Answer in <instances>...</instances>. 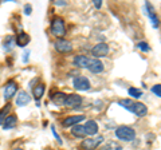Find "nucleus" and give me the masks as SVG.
Here are the masks:
<instances>
[{
  "mask_svg": "<svg viewBox=\"0 0 161 150\" xmlns=\"http://www.w3.org/2000/svg\"><path fill=\"white\" fill-rule=\"evenodd\" d=\"M115 136L124 142H132L136 138V130L130 126H118L115 130Z\"/></svg>",
  "mask_w": 161,
  "mask_h": 150,
  "instance_id": "f257e3e1",
  "label": "nucleus"
},
{
  "mask_svg": "<svg viewBox=\"0 0 161 150\" xmlns=\"http://www.w3.org/2000/svg\"><path fill=\"white\" fill-rule=\"evenodd\" d=\"M109 54V46L106 43H98L92 48V55L94 56V59L98 58H103Z\"/></svg>",
  "mask_w": 161,
  "mask_h": 150,
  "instance_id": "39448f33",
  "label": "nucleus"
},
{
  "mask_svg": "<svg viewBox=\"0 0 161 150\" xmlns=\"http://www.w3.org/2000/svg\"><path fill=\"white\" fill-rule=\"evenodd\" d=\"M152 93L154 95H157L158 98H161V84H154L152 87Z\"/></svg>",
  "mask_w": 161,
  "mask_h": 150,
  "instance_id": "bb28decb",
  "label": "nucleus"
},
{
  "mask_svg": "<svg viewBox=\"0 0 161 150\" xmlns=\"http://www.w3.org/2000/svg\"><path fill=\"white\" fill-rule=\"evenodd\" d=\"M55 4H57V6H66V2H55Z\"/></svg>",
  "mask_w": 161,
  "mask_h": 150,
  "instance_id": "2f4dec72",
  "label": "nucleus"
},
{
  "mask_svg": "<svg viewBox=\"0 0 161 150\" xmlns=\"http://www.w3.org/2000/svg\"><path fill=\"white\" fill-rule=\"evenodd\" d=\"M85 119V115H71L63 119L62 125L64 127H70V126H75V125H79Z\"/></svg>",
  "mask_w": 161,
  "mask_h": 150,
  "instance_id": "9b49d317",
  "label": "nucleus"
},
{
  "mask_svg": "<svg viewBox=\"0 0 161 150\" xmlns=\"http://www.w3.org/2000/svg\"><path fill=\"white\" fill-rule=\"evenodd\" d=\"M31 6H30V4H27V6H24V13H26V15H30V13H31Z\"/></svg>",
  "mask_w": 161,
  "mask_h": 150,
  "instance_id": "cd10ccee",
  "label": "nucleus"
},
{
  "mask_svg": "<svg viewBox=\"0 0 161 150\" xmlns=\"http://www.w3.org/2000/svg\"><path fill=\"white\" fill-rule=\"evenodd\" d=\"M9 110H11V104H7L6 107H3L2 110H0V126L3 125L4 119L7 118V114L9 113Z\"/></svg>",
  "mask_w": 161,
  "mask_h": 150,
  "instance_id": "5701e85b",
  "label": "nucleus"
},
{
  "mask_svg": "<svg viewBox=\"0 0 161 150\" xmlns=\"http://www.w3.org/2000/svg\"><path fill=\"white\" fill-rule=\"evenodd\" d=\"M44 84H38V86H35L34 90H32V93H34V98L36 99V101H39L40 98L43 97V94H44Z\"/></svg>",
  "mask_w": 161,
  "mask_h": 150,
  "instance_id": "412c9836",
  "label": "nucleus"
},
{
  "mask_svg": "<svg viewBox=\"0 0 161 150\" xmlns=\"http://www.w3.org/2000/svg\"><path fill=\"white\" fill-rule=\"evenodd\" d=\"M133 101L132 99H124V101H119L118 104L119 106H122L124 109H126V110H132V106H133Z\"/></svg>",
  "mask_w": 161,
  "mask_h": 150,
  "instance_id": "393cba45",
  "label": "nucleus"
},
{
  "mask_svg": "<svg viewBox=\"0 0 161 150\" xmlns=\"http://www.w3.org/2000/svg\"><path fill=\"white\" fill-rule=\"evenodd\" d=\"M71 134L77 138H83L85 136H86V131H85V127L82 126V125H75V126H73Z\"/></svg>",
  "mask_w": 161,
  "mask_h": 150,
  "instance_id": "6ab92c4d",
  "label": "nucleus"
},
{
  "mask_svg": "<svg viewBox=\"0 0 161 150\" xmlns=\"http://www.w3.org/2000/svg\"><path fill=\"white\" fill-rule=\"evenodd\" d=\"M145 7H147V13H148V16L150 18V20H152L153 27L154 28H158L160 27V20H158L157 15H156V12H154L153 6L150 3H145Z\"/></svg>",
  "mask_w": 161,
  "mask_h": 150,
  "instance_id": "9d476101",
  "label": "nucleus"
},
{
  "mask_svg": "<svg viewBox=\"0 0 161 150\" xmlns=\"http://www.w3.org/2000/svg\"><path fill=\"white\" fill-rule=\"evenodd\" d=\"M18 123V118L15 115H8L6 119H4V122L2 126L4 127V130H9V129H14L15 126H16Z\"/></svg>",
  "mask_w": 161,
  "mask_h": 150,
  "instance_id": "f3484780",
  "label": "nucleus"
},
{
  "mask_svg": "<svg viewBox=\"0 0 161 150\" xmlns=\"http://www.w3.org/2000/svg\"><path fill=\"white\" fill-rule=\"evenodd\" d=\"M66 98H67L66 94L59 91V93H55L51 97V101L57 104V106H62V104H64V102H66Z\"/></svg>",
  "mask_w": 161,
  "mask_h": 150,
  "instance_id": "a211bd4d",
  "label": "nucleus"
},
{
  "mask_svg": "<svg viewBox=\"0 0 161 150\" xmlns=\"http://www.w3.org/2000/svg\"><path fill=\"white\" fill-rule=\"evenodd\" d=\"M89 61H90V58L85 56V55H77L74 58V66L78 68H87Z\"/></svg>",
  "mask_w": 161,
  "mask_h": 150,
  "instance_id": "2eb2a0df",
  "label": "nucleus"
},
{
  "mask_svg": "<svg viewBox=\"0 0 161 150\" xmlns=\"http://www.w3.org/2000/svg\"><path fill=\"white\" fill-rule=\"evenodd\" d=\"M102 142H103L102 136H99L97 138H86V139L82 141V143H80V147H82L83 150H94V149H97Z\"/></svg>",
  "mask_w": 161,
  "mask_h": 150,
  "instance_id": "20e7f679",
  "label": "nucleus"
},
{
  "mask_svg": "<svg viewBox=\"0 0 161 150\" xmlns=\"http://www.w3.org/2000/svg\"><path fill=\"white\" fill-rule=\"evenodd\" d=\"M99 150H122V146L118 143V142H114V141H110L108 143L102 145L99 147Z\"/></svg>",
  "mask_w": 161,
  "mask_h": 150,
  "instance_id": "aec40b11",
  "label": "nucleus"
},
{
  "mask_svg": "<svg viewBox=\"0 0 161 150\" xmlns=\"http://www.w3.org/2000/svg\"><path fill=\"white\" fill-rule=\"evenodd\" d=\"M137 47L141 50V51H144V52L150 51V47H149V44H148L147 42H140V43L137 44Z\"/></svg>",
  "mask_w": 161,
  "mask_h": 150,
  "instance_id": "a878e982",
  "label": "nucleus"
},
{
  "mask_svg": "<svg viewBox=\"0 0 161 150\" xmlns=\"http://www.w3.org/2000/svg\"><path fill=\"white\" fill-rule=\"evenodd\" d=\"M83 127H85V131H86V136L93 137V136H95V134L98 133V125H97V122H95L94 119L87 121L86 123H85Z\"/></svg>",
  "mask_w": 161,
  "mask_h": 150,
  "instance_id": "ddd939ff",
  "label": "nucleus"
},
{
  "mask_svg": "<svg viewBox=\"0 0 161 150\" xmlns=\"http://www.w3.org/2000/svg\"><path fill=\"white\" fill-rule=\"evenodd\" d=\"M128 93H129V95L133 97V98H141V95H142V91L138 88H136V87H130L128 90Z\"/></svg>",
  "mask_w": 161,
  "mask_h": 150,
  "instance_id": "b1692460",
  "label": "nucleus"
},
{
  "mask_svg": "<svg viewBox=\"0 0 161 150\" xmlns=\"http://www.w3.org/2000/svg\"><path fill=\"white\" fill-rule=\"evenodd\" d=\"M130 111H133L137 117H144V115H147L148 114V107L145 106L144 103H141V102H136V103H133Z\"/></svg>",
  "mask_w": 161,
  "mask_h": 150,
  "instance_id": "f8f14e48",
  "label": "nucleus"
},
{
  "mask_svg": "<svg viewBox=\"0 0 161 150\" xmlns=\"http://www.w3.org/2000/svg\"><path fill=\"white\" fill-rule=\"evenodd\" d=\"M4 50H6L7 52L12 51V48L15 47V39L12 36H7L6 39H4V44H3Z\"/></svg>",
  "mask_w": 161,
  "mask_h": 150,
  "instance_id": "4be33fe9",
  "label": "nucleus"
},
{
  "mask_svg": "<svg viewBox=\"0 0 161 150\" xmlns=\"http://www.w3.org/2000/svg\"><path fill=\"white\" fill-rule=\"evenodd\" d=\"M18 91V84L15 81H8L7 84H6V87H4V99L6 101H9L15 94H16Z\"/></svg>",
  "mask_w": 161,
  "mask_h": 150,
  "instance_id": "0eeeda50",
  "label": "nucleus"
},
{
  "mask_svg": "<svg viewBox=\"0 0 161 150\" xmlns=\"http://www.w3.org/2000/svg\"><path fill=\"white\" fill-rule=\"evenodd\" d=\"M64 104H66L67 107H70V109L77 110L80 104H82V97L77 95V94H70V95H67Z\"/></svg>",
  "mask_w": 161,
  "mask_h": 150,
  "instance_id": "423d86ee",
  "label": "nucleus"
},
{
  "mask_svg": "<svg viewBox=\"0 0 161 150\" xmlns=\"http://www.w3.org/2000/svg\"><path fill=\"white\" fill-rule=\"evenodd\" d=\"M51 32L53 35L58 38H62L66 35V27H64V23H63V19L62 18H54L53 22H51Z\"/></svg>",
  "mask_w": 161,
  "mask_h": 150,
  "instance_id": "f03ea898",
  "label": "nucleus"
},
{
  "mask_svg": "<svg viewBox=\"0 0 161 150\" xmlns=\"http://www.w3.org/2000/svg\"><path fill=\"white\" fill-rule=\"evenodd\" d=\"M28 42H30V36H28V34L23 32V31H22V32H19V34L16 35V39H15V43H16L19 47H24V46H27Z\"/></svg>",
  "mask_w": 161,
  "mask_h": 150,
  "instance_id": "dca6fc26",
  "label": "nucleus"
},
{
  "mask_svg": "<svg viewBox=\"0 0 161 150\" xmlns=\"http://www.w3.org/2000/svg\"><path fill=\"white\" fill-rule=\"evenodd\" d=\"M51 129H53V134H54V136H55V138H57V139H58V142H59V143H62V141H60V137L58 136V133H57V130H55V127L53 126Z\"/></svg>",
  "mask_w": 161,
  "mask_h": 150,
  "instance_id": "c85d7f7f",
  "label": "nucleus"
},
{
  "mask_svg": "<svg viewBox=\"0 0 161 150\" xmlns=\"http://www.w3.org/2000/svg\"><path fill=\"white\" fill-rule=\"evenodd\" d=\"M94 6L97 8H101L102 7V2H101V0H94Z\"/></svg>",
  "mask_w": 161,
  "mask_h": 150,
  "instance_id": "c756f323",
  "label": "nucleus"
},
{
  "mask_svg": "<svg viewBox=\"0 0 161 150\" xmlns=\"http://www.w3.org/2000/svg\"><path fill=\"white\" fill-rule=\"evenodd\" d=\"M31 102V97H30V94L27 91H20L16 97V104L18 106H26Z\"/></svg>",
  "mask_w": 161,
  "mask_h": 150,
  "instance_id": "4468645a",
  "label": "nucleus"
},
{
  "mask_svg": "<svg viewBox=\"0 0 161 150\" xmlns=\"http://www.w3.org/2000/svg\"><path fill=\"white\" fill-rule=\"evenodd\" d=\"M73 84H74L75 88L79 90V91H87L90 88V82L86 77H77L74 79Z\"/></svg>",
  "mask_w": 161,
  "mask_h": 150,
  "instance_id": "6e6552de",
  "label": "nucleus"
},
{
  "mask_svg": "<svg viewBox=\"0 0 161 150\" xmlns=\"http://www.w3.org/2000/svg\"><path fill=\"white\" fill-rule=\"evenodd\" d=\"M23 55H24V56H23V62L26 63V62L28 61V55H30V51H26V52H24Z\"/></svg>",
  "mask_w": 161,
  "mask_h": 150,
  "instance_id": "7c9ffc66",
  "label": "nucleus"
},
{
  "mask_svg": "<svg viewBox=\"0 0 161 150\" xmlns=\"http://www.w3.org/2000/svg\"><path fill=\"white\" fill-rule=\"evenodd\" d=\"M54 47L60 54H69V52L73 51V44L69 40H66V39H62V38H59L54 42Z\"/></svg>",
  "mask_w": 161,
  "mask_h": 150,
  "instance_id": "7ed1b4c3",
  "label": "nucleus"
},
{
  "mask_svg": "<svg viewBox=\"0 0 161 150\" xmlns=\"http://www.w3.org/2000/svg\"><path fill=\"white\" fill-rule=\"evenodd\" d=\"M14 150H23V149H14Z\"/></svg>",
  "mask_w": 161,
  "mask_h": 150,
  "instance_id": "473e14b6",
  "label": "nucleus"
},
{
  "mask_svg": "<svg viewBox=\"0 0 161 150\" xmlns=\"http://www.w3.org/2000/svg\"><path fill=\"white\" fill-rule=\"evenodd\" d=\"M87 70L93 74H101L105 70V67H103V63L99 59H90L87 64Z\"/></svg>",
  "mask_w": 161,
  "mask_h": 150,
  "instance_id": "1a4fd4ad",
  "label": "nucleus"
}]
</instances>
